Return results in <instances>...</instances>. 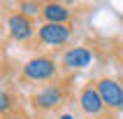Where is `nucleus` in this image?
Here are the masks:
<instances>
[{
    "label": "nucleus",
    "mask_w": 123,
    "mask_h": 119,
    "mask_svg": "<svg viewBox=\"0 0 123 119\" xmlns=\"http://www.w3.org/2000/svg\"><path fill=\"white\" fill-rule=\"evenodd\" d=\"M95 86L102 96L105 105L109 110H116L121 112L123 107V82L121 79H114V77H98L95 79Z\"/></svg>",
    "instance_id": "6"
},
{
    "label": "nucleus",
    "mask_w": 123,
    "mask_h": 119,
    "mask_svg": "<svg viewBox=\"0 0 123 119\" xmlns=\"http://www.w3.org/2000/svg\"><path fill=\"white\" fill-rule=\"evenodd\" d=\"M61 61L51 54H35L21 65V82L28 84H47L61 77Z\"/></svg>",
    "instance_id": "2"
},
{
    "label": "nucleus",
    "mask_w": 123,
    "mask_h": 119,
    "mask_svg": "<svg viewBox=\"0 0 123 119\" xmlns=\"http://www.w3.org/2000/svg\"><path fill=\"white\" fill-rule=\"evenodd\" d=\"M2 119H30V117H28L21 107H16V110H12L9 114H2Z\"/></svg>",
    "instance_id": "11"
},
{
    "label": "nucleus",
    "mask_w": 123,
    "mask_h": 119,
    "mask_svg": "<svg viewBox=\"0 0 123 119\" xmlns=\"http://www.w3.org/2000/svg\"><path fill=\"white\" fill-rule=\"evenodd\" d=\"M91 61H93V51H91L88 47H84V44H79V47H68L63 51V56H61V68L68 70V72H72V70H84V68L91 65Z\"/></svg>",
    "instance_id": "7"
},
{
    "label": "nucleus",
    "mask_w": 123,
    "mask_h": 119,
    "mask_svg": "<svg viewBox=\"0 0 123 119\" xmlns=\"http://www.w3.org/2000/svg\"><path fill=\"white\" fill-rule=\"evenodd\" d=\"M109 54L114 58V63L123 70V42H114V47H109Z\"/></svg>",
    "instance_id": "10"
},
{
    "label": "nucleus",
    "mask_w": 123,
    "mask_h": 119,
    "mask_svg": "<svg viewBox=\"0 0 123 119\" xmlns=\"http://www.w3.org/2000/svg\"><path fill=\"white\" fill-rule=\"evenodd\" d=\"M58 119H74V114L72 112H63V114H58Z\"/></svg>",
    "instance_id": "12"
},
{
    "label": "nucleus",
    "mask_w": 123,
    "mask_h": 119,
    "mask_svg": "<svg viewBox=\"0 0 123 119\" xmlns=\"http://www.w3.org/2000/svg\"><path fill=\"white\" fill-rule=\"evenodd\" d=\"M74 26L72 23H42L37 28V35L28 42V49H42V47H63L72 37Z\"/></svg>",
    "instance_id": "4"
},
{
    "label": "nucleus",
    "mask_w": 123,
    "mask_h": 119,
    "mask_svg": "<svg viewBox=\"0 0 123 119\" xmlns=\"http://www.w3.org/2000/svg\"><path fill=\"white\" fill-rule=\"evenodd\" d=\"M42 19H44V23H72V19H74V9H72V5H68V2H44L42 5Z\"/></svg>",
    "instance_id": "8"
},
{
    "label": "nucleus",
    "mask_w": 123,
    "mask_h": 119,
    "mask_svg": "<svg viewBox=\"0 0 123 119\" xmlns=\"http://www.w3.org/2000/svg\"><path fill=\"white\" fill-rule=\"evenodd\" d=\"M72 75H61L54 82H47L37 86V89L30 93V110L37 114V117H47V114H54V112H61L68 100L72 98Z\"/></svg>",
    "instance_id": "1"
},
{
    "label": "nucleus",
    "mask_w": 123,
    "mask_h": 119,
    "mask_svg": "<svg viewBox=\"0 0 123 119\" xmlns=\"http://www.w3.org/2000/svg\"><path fill=\"white\" fill-rule=\"evenodd\" d=\"M5 28H7V33H9L12 40L23 42V44H28V42L37 35L35 19H30V16H26V14H21L19 9H16V12H7V16H5Z\"/></svg>",
    "instance_id": "5"
},
{
    "label": "nucleus",
    "mask_w": 123,
    "mask_h": 119,
    "mask_svg": "<svg viewBox=\"0 0 123 119\" xmlns=\"http://www.w3.org/2000/svg\"><path fill=\"white\" fill-rule=\"evenodd\" d=\"M42 5H44V2H28V0H21L19 5H16V9H19L21 14L30 16V19H35L37 14H42Z\"/></svg>",
    "instance_id": "9"
},
{
    "label": "nucleus",
    "mask_w": 123,
    "mask_h": 119,
    "mask_svg": "<svg viewBox=\"0 0 123 119\" xmlns=\"http://www.w3.org/2000/svg\"><path fill=\"white\" fill-rule=\"evenodd\" d=\"M121 82H123V79H121ZM121 112H123V107H121Z\"/></svg>",
    "instance_id": "13"
},
{
    "label": "nucleus",
    "mask_w": 123,
    "mask_h": 119,
    "mask_svg": "<svg viewBox=\"0 0 123 119\" xmlns=\"http://www.w3.org/2000/svg\"><path fill=\"white\" fill-rule=\"evenodd\" d=\"M77 107L84 119H118L116 110H109L105 105L102 96L95 86V79H91L77 91Z\"/></svg>",
    "instance_id": "3"
}]
</instances>
